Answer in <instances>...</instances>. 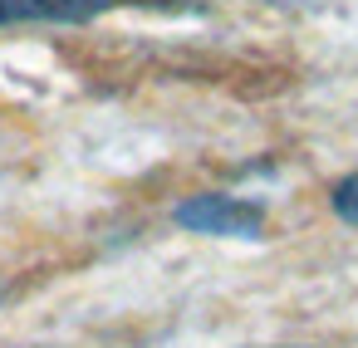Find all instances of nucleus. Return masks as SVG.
Here are the masks:
<instances>
[{
    "label": "nucleus",
    "mask_w": 358,
    "mask_h": 348,
    "mask_svg": "<svg viewBox=\"0 0 358 348\" xmlns=\"http://www.w3.org/2000/svg\"><path fill=\"white\" fill-rule=\"evenodd\" d=\"M187 235H211V240H255L265 235V206L250 196L231 191H196L177 206L172 216Z\"/></svg>",
    "instance_id": "f257e3e1"
},
{
    "label": "nucleus",
    "mask_w": 358,
    "mask_h": 348,
    "mask_svg": "<svg viewBox=\"0 0 358 348\" xmlns=\"http://www.w3.org/2000/svg\"><path fill=\"white\" fill-rule=\"evenodd\" d=\"M329 206H334V216H338L343 226H358V172H348V177L334 182Z\"/></svg>",
    "instance_id": "f03ea898"
}]
</instances>
